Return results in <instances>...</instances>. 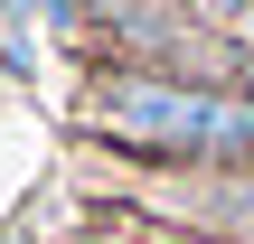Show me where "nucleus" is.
<instances>
[{"mask_svg":"<svg viewBox=\"0 0 254 244\" xmlns=\"http://www.w3.org/2000/svg\"><path fill=\"white\" fill-rule=\"evenodd\" d=\"M189 9H198V19H226V28H236V19H245L254 0H189Z\"/></svg>","mask_w":254,"mask_h":244,"instance_id":"obj_2","label":"nucleus"},{"mask_svg":"<svg viewBox=\"0 0 254 244\" xmlns=\"http://www.w3.org/2000/svg\"><path fill=\"white\" fill-rule=\"evenodd\" d=\"M207 113H217V94H189V85H151V75L104 85V132H113V141H151V150H207Z\"/></svg>","mask_w":254,"mask_h":244,"instance_id":"obj_1","label":"nucleus"},{"mask_svg":"<svg viewBox=\"0 0 254 244\" xmlns=\"http://www.w3.org/2000/svg\"><path fill=\"white\" fill-rule=\"evenodd\" d=\"M236 38H245V47H254V9H245V19H236Z\"/></svg>","mask_w":254,"mask_h":244,"instance_id":"obj_3","label":"nucleus"}]
</instances>
